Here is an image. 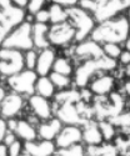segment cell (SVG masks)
I'll list each match as a JSON object with an SVG mask.
<instances>
[{
    "label": "cell",
    "instance_id": "cell-33",
    "mask_svg": "<svg viewBox=\"0 0 130 156\" xmlns=\"http://www.w3.org/2000/svg\"><path fill=\"white\" fill-rule=\"evenodd\" d=\"M23 151H24V141H21L20 139H16L13 144L8 146L9 156H20Z\"/></svg>",
    "mask_w": 130,
    "mask_h": 156
},
{
    "label": "cell",
    "instance_id": "cell-50",
    "mask_svg": "<svg viewBox=\"0 0 130 156\" xmlns=\"http://www.w3.org/2000/svg\"><path fill=\"white\" fill-rule=\"evenodd\" d=\"M2 80H3V75H2V73H0V84H2Z\"/></svg>",
    "mask_w": 130,
    "mask_h": 156
},
{
    "label": "cell",
    "instance_id": "cell-20",
    "mask_svg": "<svg viewBox=\"0 0 130 156\" xmlns=\"http://www.w3.org/2000/svg\"><path fill=\"white\" fill-rule=\"evenodd\" d=\"M48 33H49V25L40 24V23H33L31 25V36H33V44L34 49L43 50L50 46L48 40Z\"/></svg>",
    "mask_w": 130,
    "mask_h": 156
},
{
    "label": "cell",
    "instance_id": "cell-14",
    "mask_svg": "<svg viewBox=\"0 0 130 156\" xmlns=\"http://www.w3.org/2000/svg\"><path fill=\"white\" fill-rule=\"evenodd\" d=\"M115 85H116L115 77L111 75L104 74V75H99L98 77H94L89 83L88 90L93 96H107L114 91Z\"/></svg>",
    "mask_w": 130,
    "mask_h": 156
},
{
    "label": "cell",
    "instance_id": "cell-15",
    "mask_svg": "<svg viewBox=\"0 0 130 156\" xmlns=\"http://www.w3.org/2000/svg\"><path fill=\"white\" fill-rule=\"evenodd\" d=\"M55 59H56V51L53 46L39 50L36 66L34 70L38 74V76H49V74L53 71V65Z\"/></svg>",
    "mask_w": 130,
    "mask_h": 156
},
{
    "label": "cell",
    "instance_id": "cell-38",
    "mask_svg": "<svg viewBox=\"0 0 130 156\" xmlns=\"http://www.w3.org/2000/svg\"><path fill=\"white\" fill-rule=\"evenodd\" d=\"M6 131H8V130H6V121L0 118V142H3L4 135H5Z\"/></svg>",
    "mask_w": 130,
    "mask_h": 156
},
{
    "label": "cell",
    "instance_id": "cell-7",
    "mask_svg": "<svg viewBox=\"0 0 130 156\" xmlns=\"http://www.w3.org/2000/svg\"><path fill=\"white\" fill-rule=\"evenodd\" d=\"M24 53L15 49H6L0 46V73L9 77L24 70Z\"/></svg>",
    "mask_w": 130,
    "mask_h": 156
},
{
    "label": "cell",
    "instance_id": "cell-18",
    "mask_svg": "<svg viewBox=\"0 0 130 156\" xmlns=\"http://www.w3.org/2000/svg\"><path fill=\"white\" fill-rule=\"evenodd\" d=\"M63 127V122L58 118H51L50 120L39 122L36 126L38 130V140H50L54 141L60 129Z\"/></svg>",
    "mask_w": 130,
    "mask_h": 156
},
{
    "label": "cell",
    "instance_id": "cell-4",
    "mask_svg": "<svg viewBox=\"0 0 130 156\" xmlns=\"http://www.w3.org/2000/svg\"><path fill=\"white\" fill-rule=\"evenodd\" d=\"M68 10V21L75 29V41H83L90 37V34L94 30L96 21L89 11L81 9L80 6H73Z\"/></svg>",
    "mask_w": 130,
    "mask_h": 156
},
{
    "label": "cell",
    "instance_id": "cell-9",
    "mask_svg": "<svg viewBox=\"0 0 130 156\" xmlns=\"http://www.w3.org/2000/svg\"><path fill=\"white\" fill-rule=\"evenodd\" d=\"M130 8V0H101L98 3L93 16L96 23L108 20L116 15L123 14V11Z\"/></svg>",
    "mask_w": 130,
    "mask_h": 156
},
{
    "label": "cell",
    "instance_id": "cell-1",
    "mask_svg": "<svg viewBox=\"0 0 130 156\" xmlns=\"http://www.w3.org/2000/svg\"><path fill=\"white\" fill-rule=\"evenodd\" d=\"M130 35V24L126 15L120 14L108 20L96 23L94 30L90 34V39L99 44L115 43L124 44Z\"/></svg>",
    "mask_w": 130,
    "mask_h": 156
},
{
    "label": "cell",
    "instance_id": "cell-6",
    "mask_svg": "<svg viewBox=\"0 0 130 156\" xmlns=\"http://www.w3.org/2000/svg\"><path fill=\"white\" fill-rule=\"evenodd\" d=\"M36 79H38V74L34 70L24 69L6 77V86L10 89V91L29 98L30 95L35 94Z\"/></svg>",
    "mask_w": 130,
    "mask_h": 156
},
{
    "label": "cell",
    "instance_id": "cell-31",
    "mask_svg": "<svg viewBox=\"0 0 130 156\" xmlns=\"http://www.w3.org/2000/svg\"><path fill=\"white\" fill-rule=\"evenodd\" d=\"M36 60H38V50L30 49L24 51V66L28 70H35L36 66Z\"/></svg>",
    "mask_w": 130,
    "mask_h": 156
},
{
    "label": "cell",
    "instance_id": "cell-19",
    "mask_svg": "<svg viewBox=\"0 0 130 156\" xmlns=\"http://www.w3.org/2000/svg\"><path fill=\"white\" fill-rule=\"evenodd\" d=\"M14 134L16 135L18 139H20L24 142L38 140L36 125L30 122L28 119H18L16 126H15V130H14Z\"/></svg>",
    "mask_w": 130,
    "mask_h": 156
},
{
    "label": "cell",
    "instance_id": "cell-26",
    "mask_svg": "<svg viewBox=\"0 0 130 156\" xmlns=\"http://www.w3.org/2000/svg\"><path fill=\"white\" fill-rule=\"evenodd\" d=\"M114 144L120 152L130 149V127L120 129V131L116 133V136L114 137Z\"/></svg>",
    "mask_w": 130,
    "mask_h": 156
},
{
    "label": "cell",
    "instance_id": "cell-49",
    "mask_svg": "<svg viewBox=\"0 0 130 156\" xmlns=\"http://www.w3.org/2000/svg\"><path fill=\"white\" fill-rule=\"evenodd\" d=\"M20 156H31V155H29L28 152H25V151H23V152L20 154Z\"/></svg>",
    "mask_w": 130,
    "mask_h": 156
},
{
    "label": "cell",
    "instance_id": "cell-27",
    "mask_svg": "<svg viewBox=\"0 0 130 156\" xmlns=\"http://www.w3.org/2000/svg\"><path fill=\"white\" fill-rule=\"evenodd\" d=\"M99 122V127L103 135L104 141L107 142H111L114 140V137L116 136V133H118V129H116L110 121L108 120H103V121H98Z\"/></svg>",
    "mask_w": 130,
    "mask_h": 156
},
{
    "label": "cell",
    "instance_id": "cell-17",
    "mask_svg": "<svg viewBox=\"0 0 130 156\" xmlns=\"http://www.w3.org/2000/svg\"><path fill=\"white\" fill-rule=\"evenodd\" d=\"M81 134H83V142L85 145H101L104 142L99 122L94 119L88 120L81 126Z\"/></svg>",
    "mask_w": 130,
    "mask_h": 156
},
{
    "label": "cell",
    "instance_id": "cell-10",
    "mask_svg": "<svg viewBox=\"0 0 130 156\" xmlns=\"http://www.w3.org/2000/svg\"><path fill=\"white\" fill-rule=\"evenodd\" d=\"M27 106V99L25 96L16 93H6L5 98L0 102V115L2 119H13L18 118Z\"/></svg>",
    "mask_w": 130,
    "mask_h": 156
},
{
    "label": "cell",
    "instance_id": "cell-3",
    "mask_svg": "<svg viewBox=\"0 0 130 156\" xmlns=\"http://www.w3.org/2000/svg\"><path fill=\"white\" fill-rule=\"evenodd\" d=\"M92 110L93 119L96 121L109 120L113 116L124 111L125 106V96L120 93H111L107 96H94L93 98Z\"/></svg>",
    "mask_w": 130,
    "mask_h": 156
},
{
    "label": "cell",
    "instance_id": "cell-13",
    "mask_svg": "<svg viewBox=\"0 0 130 156\" xmlns=\"http://www.w3.org/2000/svg\"><path fill=\"white\" fill-rule=\"evenodd\" d=\"M83 142L81 126L79 125H63L59 134L54 139V144L56 149H65L75 144Z\"/></svg>",
    "mask_w": 130,
    "mask_h": 156
},
{
    "label": "cell",
    "instance_id": "cell-39",
    "mask_svg": "<svg viewBox=\"0 0 130 156\" xmlns=\"http://www.w3.org/2000/svg\"><path fill=\"white\" fill-rule=\"evenodd\" d=\"M9 31H10V30L5 27V25L0 23V45H2V43L4 41V39H5V36L9 34Z\"/></svg>",
    "mask_w": 130,
    "mask_h": 156
},
{
    "label": "cell",
    "instance_id": "cell-28",
    "mask_svg": "<svg viewBox=\"0 0 130 156\" xmlns=\"http://www.w3.org/2000/svg\"><path fill=\"white\" fill-rule=\"evenodd\" d=\"M56 154L60 156H86L85 146H84L83 142L71 145V146L65 147V149H59V150H56Z\"/></svg>",
    "mask_w": 130,
    "mask_h": 156
},
{
    "label": "cell",
    "instance_id": "cell-30",
    "mask_svg": "<svg viewBox=\"0 0 130 156\" xmlns=\"http://www.w3.org/2000/svg\"><path fill=\"white\" fill-rule=\"evenodd\" d=\"M101 46H103L104 55L114 60H118L123 51V48L120 46V44H115V43H105V44H101Z\"/></svg>",
    "mask_w": 130,
    "mask_h": 156
},
{
    "label": "cell",
    "instance_id": "cell-52",
    "mask_svg": "<svg viewBox=\"0 0 130 156\" xmlns=\"http://www.w3.org/2000/svg\"><path fill=\"white\" fill-rule=\"evenodd\" d=\"M95 2H101V0H95Z\"/></svg>",
    "mask_w": 130,
    "mask_h": 156
},
{
    "label": "cell",
    "instance_id": "cell-41",
    "mask_svg": "<svg viewBox=\"0 0 130 156\" xmlns=\"http://www.w3.org/2000/svg\"><path fill=\"white\" fill-rule=\"evenodd\" d=\"M0 156H9L8 146L4 144V142H0Z\"/></svg>",
    "mask_w": 130,
    "mask_h": 156
},
{
    "label": "cell",
    "instance_id": "cell-40",
    "mask_svg": "<svg viewBox=\"0 0 130 156\" xmlns=\"http://www.w3.org/2000/svg\"><path fill=\"white\" fill-rule=\"evenodd\" d=\"M11 3H13V5H15V6L25 10L27 9L28 3H29V0H11Z\"/></svg>",
    "mask_w": 130,
    "mask_h": 156
},
{
    "label": "cell",
    "instance_id": "cell-51",
    "mask_svg": "<svg viewBox=\"0 0 130 156\" xmlns=\"http://www.w3.org/2000/svg\"><path fill=\"white\" fill-rule=\"evenodd\" d=\"M53 156H60V155H58V154H55V155H53Z\"/></svg>",
    "mask_w": 130,
    "mask_h": 156
},
{
    "label": "cell",
    "instance_id": "cell-29",
    "mask_svg": "<svg viewBox=\"0 0 130 156\" xmlns=\"http://www.w3.org/2000/svg\"><path fill=\"white\" fill-rule=\"evenodd\" d=\"M108 121H110L116 129L130 127V111H121L120 114L110 118Z\"/></svg>",
    "mask_w": 130,
    "mask_h": 156
},
{
    "label": "cell",
    "instance_id": "cell-34",
    "mask_svg": "<svg viewBox=\"0 0 130 156\" xmlns=\"http://www.w3.org/2000/svg\"><path fill=\"white\" fill-rule=\"evenodd\" d=\"M33 19H34V23H40V24H48L50 21V18H49V11L48 9H42L39 10L38 12L33 15Z\"/></svg>",
    "mask_w": 130,
    "mask_h": 156
},
{
    "label": "cell",
    "instance_id": "cell-24",
    "mask_svg": "<svg viewBox=\"0 0 130 156\" xmlns=\"http://www.w3.org/2000/svg\"><path fill=\"white\" fill-rule=\"evenodd\" d=\"M49 11V18H50V24H59L68 21V10L58 5V4H50L48 6Z\"/></svg>",
    "mask_w": 130,
    "mask_h": 156
},
{
    "label": "cell",
    "instance_id": "cell-22",
    "mask_svg": "<svg viewBox=\"0 0 130 156\" xmlns=\"http://www.w3.org/2000/svg\"><path fill=\"white\" fill-rule=\"evenodd\" d=\"M56 91L58 90L55 89L54 84L51 83L49 76H38L35 83V94L51 100L55 96Z\"/></svg>",
    "mask_w": 130,
    "mask_h": 156
},
{
    "label": "cell",
    "instance_id": "cell-48",
    "mask_svg": "<svg viewBox=\"0 0 130 156\" xmlns=\"http://www.w3.org/2000/svg\"><path fill=\"white\" fill-rule=\"evenodd\" d=\"M126 18H128V20H129V24H130V8L126 10Z\"/></svg>",
    "mask_w": 130,
    "mask_h": 156
},
{
    "label": "cell",
    "instance_id": "cell-23",
    "mask_svg": "<svg viewBox=\"0 0 130 156\" xmlns=\"http://www.w3.org/2000/svg\"><path fill=\"white\" fill-rule=\"evenodd\" d=\"M53 71L71 77L74 74V65L71 60L67 56H56L54 65H53Z\"/></svg>",
    "mask_w": 130,
    "mask_h": 156
},
{
    "label": "cell",
    "instance_id": "cell-12",
    "mask_svg": "<svg viewBox=\"0 0 130 156\" xmlns=\"http://www.w3.org/2000/svg\"><path fill=\"white\" fill-rule=\"evenodd\" d=\"M73 58H76L78 60H88V59H99L104 56L103 46L101 44L92 40V39H85L83 41H78L73 50H71Z\"/></svg>",
    "mask_w": 130,
    "mask_h": 156
},
{
    "label": "cell",
    "instance_id": "cell-35",
    "mask_svg": "<svg viewBox=\"0 0 130 156\" xmlns=\"http://www.w3.org/2000/svg\"><path fill=\"white\" fill-rule=\"evenodd\" d=\"M51 4H58L65 9H69V8H73V6H76L79 0H50Z\"/></svg>",
    "mask_w": 130,
    "mask_h": 156
},
{
    "label": "cell",
    "instance_id": "cell-36",
    "mask_svg": "<svg viewBox=\"0 0 130 156\" xmlns=\"http://www.w3.org/2000/svg\"><path fill=\"white\" fill-rule=\"evenodd\" d=\"M119 62L121 64V65H124V66H128V65H130V51H128V50H123L121 51V54H120V56H119Z\"/></svg>",
    "mask_w": 130,
    "mask_h": 156
},
{
    "label": "cell",
    "instance_id": "cell-21",
    "mask_svg": "<svg viewBox=\"0 0 130 156\" xmlns=\"http://www.w3.org/2000/svg\"><path fill=\"white\" fill-rule=\"evenodd\" d=\"M86 156H120V151L115 144L105 142L101 145H85Z\"/></svg>",
    "mask_w": 130,
    "mask_h": 156
},
{
    "label": "cell",
    "instance_id": "cell-53",
    "mask_svg": "<svg viewBox=\"0 0 130 156\" xmlns=\"http://www.w3.org/2000/svg\"><path fill=\"white\" fill-rule=\"evenodd\" d=\"M0 118H2V115H0Z\"/></svg>",
    "mask_w": 130,
    "mask_h": 156
},
{
    "label": "cell",
    "instance_id": "cell-47",
    "mask_svg": "<svg viewBox=\"0 0 130 156\" xmlns=\"http://www.w3.org/2000/svg\"><path fill=\"white\" fill-rule=\"evenodd\" d=\"M125 75L129 77V80H130V65H128L126 69H125Z\"/></svg>",
    "mask_w": 130,
    "mask_h": 156
},
{
    "label": "cell",
    "instance_id": "cell-43",
    "mask_svg": "<svg viewBox=\"0 0 130 156\" xmlns=\"http://www.w3.org/2000/svg\"><path fill=\"white\" fill-rule=\"evenodd\" d=\"M0 23H2V24H4L5 27L9 29V30H11V28L9 27V25H8V23H6V19H5V14H4V10H3V9H0Z\"/></svg>",
    "mask_w": 130,
    "mask_h": 156
},
{
    "label": "cell",
    "instance_id": "cell-42",
    "mask_svg": "<svg viewBox=\"0 0 130 156\" xmlns=\"http://www.w3.org/2000/svg\"><path fill=\"white\" fill-rule=\"evenodd\" d=\"M13 5V3H11V0H0V9H8V8H10Z\"/></svg>",
    "mask_w": 130,
    "mask_h": 156
},
{
    "label": "cell",
    "instance_id": "cell-37",
    "mask_svg": "<svg viewBox=\"0 0 130 156\" xmlns=\"http://www.w3.org/2000/svg\"><path fill=\"white\" fill-rule=\"evenodd\" d=\"M18 137H16V135L13 133V131H6L5 133V135H4V139H3V142L6 145V146H9L10 144H13L15 140H16Z\"/></svg>",
    "mask_w": 130,
    "mask_h": 156
},
{
    "label": "cell",
    "instance_id": "cell-32",
    "mask_svg": "<svg viewBox=\"0 0 130 156\" xmlns=\"http://www.w3.org/2000/svg\"><path fill=\"white\" fill-rule=\"evenodd\" d=\"M48 0H29V3L27 5V9H25V11L28 12L29 15H34L35 12H38L39 10L44 9V6L46 5Z\"/></svg>",
    "mask_w": 130,
    "mask_h": 156
},
{
    "label": "cell",
    "instance_id": "cell-8",
    "mask_svg": "<svg viewBox=\"0 0 130 156\" xmlns=\"http://www.w3.org/2000/svg\"><path fill=\"white\" fill-rule=\"evenodd\" d=\"M48 40L53 48L68 46L75 41V29L69 21L51 24L49 27Z\"/></svg>",
    "mask_w": 130,
    "mask_h": 156
},
{
    "label": "cell",
    "instance_id": "cell-11",
    "mask_svg": "<svg viewBox=\"0 0 130 156\" xmlns=\"http://www.w3.org/2000/svg\"><path fill=\"white\" fill-rule=\"evenodd\" d=\"M27 106L29 108L31 115L40 122L54 118L53 102L38 94H33L27 99Z\"/></svg>",
    "mask_w": 130,
    "mask_h": 156
},
{
    "label": "cell",
    "instance_id": "cell-25",
    "mask_svg": "<svg viewBox=\"0 0 130 156\" xmlns=\"http://www.w3.org/2000/svg\"><path fill=\"white\" fill-rule=\"evenodd\" d=\"M49 77H50L51 83L54 84V86H55V89L58 90V91H60V90H67V89L74 87L73 79H71L70 76H65V75H61V74L51 71L49 74Z\"/></svg>",
    "mask_w": 130,
    "mask_h": 156
},
{
    "label": "cell",
    "instance_id": "cell-16",
    "mask_svg": "<svg viewBox=\"0 0 130 156\" xmlns=\"http://www.w3.org/2000/svg\"><path fill=\"white\" fill-rule=\"evenodd\" d=\"M56 146L50 140H35L24 142V151L31 156H53L56 154Z\"/></svg>",
    "mask_w": 130,
    "mask_h": 156
},
{
    "label": "cell",
    "instance_id": "cell-45",
    "mask_svg": "<svg viewBox=\"0 0 130 156\" xmlns=\"http://www.w3.org/2000/svg\"><path fill=\"white\" fill-rule=\"evenodd\" d=\"M5 95H6V90H5V87L0 85V102L3 101V99L5 98Z\"/></svg>",
    "mask_w": 130,
    "mask_h": 156
},
{
    "label": "cell",
    "instance_id": "cell-5",
    "mask_svg": "<svg viewBox=\"0 0 130 156\" xmlns=\"http://www.w3.org/2000/svg\"><path fill=\"white\" fill-rule=\"evenodd\" d=\"M31 25L33 23H29L24 20L15 28H13L9 34L5 36L4 41L2 43V48L6 49H15L19 51H27L30 49H34L33 44V36H31Z\"/></svg>",
    "mask_w": 130,
    "mask_h": 156
},
{
    "label": "cell",
    "instance_id": "cell-46",
    "mask_svg": "<svg viewBox=\"0 0 130 156\" xmlns=\"http://www.w3.org/2000/svg\"><path fill=\"white\" fill-rule=\"evenodd\" d=\"M124 49L128 50V51H130V35L128 36V39L124 41Z\"/></svg>",
    "mask_w": 130,
    "mask_h": 156
},
{
    "label": "cell",
    "instance_id": "cell-2",
    "mask_svg": "<svg viewBox=\"0 0 130 156\" xmlns=\"http://www.w3.org/2000/svg\"><path fill=\"white\" fill-rule=\"evenodd\" d=\"M116 68H118V61L105 55L99 59L84 60L76 69H74L73 85L74 87H78L79 90L86 89L89 83L94 79L95 75H99L100 73L115 70Z\"/></svg>",
    "mask_w": 130,
    "mask_h": 156
},
{
    "label": "cell",
    "instance_id": "cell-44",
    "mask_svg": "<svg viewBox=\"0 0 130 156\" xmlns=\"http://www.w3.org/2000/svg\"><path fill=\"white\" fill-rule=\"evenodd\" d=\"M123 89H124V94H125L126 96H130V80L125 81V84H124Z\"/></svg>",
    "mask_w": 130,
    "mask_h": 156
}]
</instances>
